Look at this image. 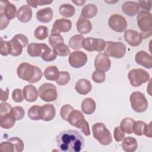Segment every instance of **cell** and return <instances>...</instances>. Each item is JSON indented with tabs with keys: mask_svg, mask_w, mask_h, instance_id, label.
I'll use <instances>...</instances> for the list:
<instances>
[{
	"mask_svg": "<svg viewBox=\"0 0 152 152\" xmlns=\"http://www.w3.org/2000/svg\"><path fill=\"white\" fill-rule=\"evenodd\" d=\"M59 71L57 66L51 65L48 66L44 71L45 78L50 81H56L59 76Z\"/></svg>",
	"mask_w": 152,
	"mask_h": 152,
	"instance_id": "29",
	"label": "cell"
},
{
	"mask_svg": "<svg viewBox=\"0 0 152 152\" xmlns=\"http://www.w3.org/2000/svg\"><path fill=\"white\" fill-rule=\"evenodd\" d=\"M126 48L124 43L121 42L106 41L104 49V53L107 56L121 59L123 58L126 53Z\"/></svg>",
	"mask_w": 152,
	"mask_h": 152,
	"instance_id": "6",
	"label": "cell"
},
{
	"mask_svg": "<svg viewBox=\"0 0 152 152\" xmlns=\"http://www.w3.org/2000/svg\"><path fill=\"white\" fill-rule=\"evenodd\" d=\"M48 28L45 26H39L35 29L34 31V37L38 40H45L48 36Z\"/></svg>",
	"mask_w": 152,
	"mask_h": 152,
	"instance_id": "35",
	"label": "cell"
},
{
	"mask_svg": "<svg viewBox=\"0 0 152 152\" xmlns=\"http://www.w3.org/2000/svg\"><path fill=\"white\" fill-rule=\"evenodd\" d=\"M77 29L80 34H87L91 31L92 29V24L91 22L86 19L80 16L78 19L77 23Z\"/></svg>",
	"mask_w": 152,
	"mask_h": 152,
	"instance_id": "23",
	"label": "cell"
},
{
	"mask_svg": "<svg viewBox=\"0 0 152 152\" xmlns=\"http://www.w3.org/2000/svg\"><path fill=\"white\" fill-rule=\"evenodd\" d=\"M16 17L22 23H27L32 18V10L28 5H24L19 8Z\"/></svg>",
	"mask_w": 152,
	"mask_h": 152,
	"instance_id": "19",
	"label": "cell"
},
{
	"mask_svg": "<svg viewBox=\"0 0 152 152\" xmlns=\"http://www.w3.org/2000/svg\"><path fill=\"white\" fill-rule=\"evenodd\" d=\"M40 57L43 61L50 62L54 61L56 58V55L55 53L53 50H52L50 48H48L45 50Z\"/></svg>",
	"mask_w": 152,
	"mask_h": 152,
	"instance_id": "45",
	"label": "cell"
},
{
	"mask_svg": "<svg viewBox=\"0 0 152 152\" xmlns=\"http://www.w3.org/2000/svg\"><path fill=\"white\" fill-rule=\"evenodd\" d=\"M1 96H0V99L2 102H5L8 100V96H9V88L7 87L6 90L4 91L2 88H1Z\"/></svg>",
	"mask_w": 152,
	"mask_h": 152,
	"instance_id": "55",
	"label": "cell"
},
{
	"mask_svg": "<svg viewBox=\"0 0 152 152\" xmlns=\"http://www.w3.org/2000/svg\"><path fill=\"white\" fill-rule=\"evenodd\" d=\"M15 121V118L11 113H10L5 115L0 116V126L2 128L10 129L14 126Z\"/></svg>",
	"mask_w": 152,
	"mask_h": 152,
	"instance_id": "31",
	"label": "cell"
},
{
	"mask_svg": "<svg viewBox=\"0 0 152 152\" xmlns=\"http://www.w3.org/2000/svg\"><path fill=\"white\" fill-rule=\"evenodd\" d=\"M93 137L103 145H107L112 141V137L110 132L106 125L102 122H97L91 127Z\"/></svg>",
	"mask_w": 152,
	"mask_h": 152,
	"instance_id": "4",
	"label": "cell"
},
{
	"mask_svg": "<svg viewBox=\"0 0 152 152\" xmlns=\"http://www.w3.org/2000/svg\"><path fill=\"white\" fill-rule=\"evenodd\" d=\"M135 62L145 68L150 69L152 68L151 57L150 54L144 50L138 52L135 56Z\"/></svg>",
	"mask_w": 152,
	"mask_h": 152,
	"instance_id": "18",
	"label": "cell"
},
{
	"mask_svg": "<svg viewBox=\"0 0 152 152\" xmlns=\"http://www.w3.org/2000/svg\"><path fill=\"white\" fill-rule=\"evenodd\" d=\"M108 25L112 30L119 33L124 32L127 28V21L126 19L118 14H112L109 18Z\"/></svg>",
	"mask_w": 152,
	"mask_h": 152,
	"instance_id": "11",
	"label": "cell"
},
{
	"mask_svg": "<svg viewBox=\"0 0 152 152\" xmlns=\"http://www.w3.org/2000/svg\"><path fill=\"white\" fill-rule=\"evenodd\" d=\"M128 78L131 86L137 87L148 82L150 77L149 73L145 70L141 68H135L129 71Z\"/></svg>",
	"mask_w": 152,
	"mask_h": 152,
	"instance_id": "7",
	"label": "cell"
},
{
	"mask_svg": "<svg viewBox=\"0 0 152 152\" xmlns=\"http://www.w3.org/2000/svg\"><path fill=\"white\" fill-rule=\"evenodd\" d=\"M129 100L132 109L136 112L142 113L148 108V102L144 94L140 91L131 93Z\"/></svg>",
	"mask_w": 152,
	"mask_h": 152,
	"instance_id": "8",
	"label": "cell"
},
{
	"mask_svg": "<svg viewBox=\"0 0 152 152\" xmlns=\"http://www.w3.org/2000/svg\"><path fill=\"white\" fill-rule=\"evenodd\" d=\"M23 93L24 99L28 102H35L39 96L36 88L31 84L25 86L23 89Z\"/></svg>",
	"mask_w": 152,
	"mask_h": 152,
	"instance_id": "21",
	"label": "cell"
},
{
	"mask_svg": "<svg viewBox=\"0 0 152 152\" xmlns=\"http://www.w3.org/2000/svg\"><path fill=\"white\" fill-rule=\"evenodd\" d=\"M75 89L81 95H86L92 89V85L90 81L85 78L79 79L75 85Z\"/></svg>",
	"mask_w": 152,
	"mask_h": 152,
	"instance_id": "20",
	"label": "cell"
},
{
	"mask_svg": "<svg viewBox=\"0 0 152 152\" xmlns=\"http://www.w3.org/2000/svg\"><path fill=\"white\" fill-rule=\"evenodd\" d=\"M27 115L28 118L34 121H38L42 119L43 110L42 106L38 105L32 106L28 110Z\"/></svg>",
	"mask_w": 152,
	"mask_h": 152,
	"instance_id": "30",
	"label": "cell"
},
{
	"mask_svg": "<svg viewBox=\"0 0 152 152\" xmlns=\"http://www.w3.org/2000/svg\"><path fill=\"white\" fill-rule=\"evenodd\" d=\"M72 27V23L69 20L65 18L57 19L53 23L51 33L60 34L61 32H68Z\"/></svg>",
	"mask_w": 152,
	"mask_h": 152,
	"instance_id": "14",
	"label": "cell"
},
{
	"mask_svg": "<svg viewBox=\"0 0 152 152\" xmlns=\"http://www.w3.org/2000/svg\"><path fill=\"white\" fill-rule=\"evenodd\" d=\"M64 38L60 34L53 33L50 34L49 37V43L52 48H54L58 44L64 43Z\"/></svg>",
	"mask_w": 152,
	"mask_h": 152,
	"instance_id": "38",
	"label": "cell"
},
{
	"mask_svg": "<svg viewBox=\"0 0 152 152\" xmlns=\"http://www.w3.org/2000/svg\"><path fill=\"white\" fill-rule=\"evenodd\" d=\"M151 1H139L138 5L144 11H146L149 12L151 10Z\"/></svg>",
	"mask_w": 152,
	"mask_h": 152,
	"instance_id": "53",
	"label": "cell"
},
{
	"mask_svg": "<svg viewBox=\"0 0 152 152\" xmlns=\"http://www.w3.org/2000/svg\"><path fill=\"white\" fill-rule=\"evenodd\" d=\"M113 136L116 142H120L125 138V132L121 129L120 126H118L114 129Z\"/></svg>",
	"mask_w": 152,
	"mask_h": 152,
	"instance_id": "50",
	"label": "cell"
},
{
	"mask_svg": "<svg viewBox=\"0 0 152 152\" xmlns=\"http://www.w3.org/2000/svg\"><path fill=\"white\" fill-rule=\"evenodd\" d=\"M48 48L49 47L45 43H31L28 45L27 52V53L31 57L41 56L45 50Z\"/></svg>",
	"mask_w": 152,
	"mask_h": 152,
	"instance_id": "17",
	"label": "cell"
},
{
	"mask_svg": "<svg viewBox=\"0 0 152 152\" xmlns=\"http://www.w3.org/2000/svg\"><path fill=\"white\" fill-rule=\"evenodd\" d=\"M59 11L61 15L64 17H72L75 12V8L73 5L69 4H62L59 7Z\"/></svg>",
	"mask_w": 152,
	"mask_h": 152,
	"instance_id": "33",
	"label": "cell"
},
{
	"mask_svg": "<svg viewBox=\"0 0 152 152\" xmlns=\"http://www.w3.org/2000/svg\"><path fill=\"white\" fill-rule=\"evenodd\" d=\"M97 14V7L93 4L86 5L81 10V16L84 18H91L95 17Z\"/></svg>",
	"mask_w": 152,
	"mask_h": 152,
	"instance_id": "28",
	"label": "cell"
},
{
	"mask_svg": "<svg viewBox=\"0 0 152 152\" xmlns=\"http://www.w3.org/2000/svg\"><path fill=\"white\" fill-rule=\"evenodd\" d=\"M53 15V10L50 7L40 9L36 12L37 20L43 23H48L50 22L52 19Z\"/></svg>",
	"mask_w": 152,
	"mask_h": 152,
	"instance_id": "24",
	"label": "cell"
},
{
	"mask_svg": "<svg viewBox=\"0 0 152 152\" xmlns=\"http://www.w3.org/2000/svg\"><path fill=\"white\" fill-rule=\"evenodd\" d=\"M42 106V119L45 121H52L55 116L56 110L52 104H45Z\"/></svg>",
	"mask_w": 152,
	"mask_h": 152,
	"instance_id": "27",
	"label": "cell"
},
{
	"mask_svg": "<svg viewBox=\"0 0 152 152\" xmlns=\"http://www.w3.org/2000/svg\"><path fill=\"white\" fill-rule=\"evenodd\" d=\"M38 93L40 98L46 102H54L58 97V92L55 86L49 83L42 84L38 89Z\"/></svg>",
	"mask_w": 152,
	"mask_h": 152,
	"instance_id": "9",
	"label": "cell"
},
{
	"mask_svg": "<svg viewBox=\"0 0 152 152\" xmlns=\"http://www.w3.org/2000/svg\"><path fill=\"white\" fill-rule=\"evenodd\" d=\"M81 110L86 115L93 114L96 108L94 100L90 97L84 99L81 102Z\"/></svg>",
	"mask_w": 152,
	"mask_h": 152,
	"instance_id": "26",
	"label": "cell"
},
{
	"mask_svg": "<svg viewBox=\"0 0 152 152\" xmlns=\"http://www.w3.org/2000/svg\"><path fill=\"white\" fill-rule=\"evenodd\" d=\"M11 47L9 41L3 40L2 38H1V49L0 53L2 56H7L11 53Z\"/></svg>",
	"mask_w": 152,
	"mask_h": 152,
	"instance_id": "42",
	"label": "cell"
},
{
	"mask_svg": "<svg viewBox=\"0 0 152 152\" xmlns=\"http://www.w3.org/2000/svg\"><path fill=\"white\" fill-rule=\"evenodd\" d=\"M135 121L131 118H125L123 119L120 124L121 129L125 133L130 134L132 133V126Z\"/></svg>",
	"mask_w": 152,
	"mask_h": 152,
	"instance_id": "34",
	"label": "cell"
},
{
	"mask_svg": "<svg viewBox=\"0 0 152 152\" xmlns=\"http://www.w3.org/2000/svg\"><path fill=\"white\" fill-rule=\"evenodd\" d=\"M71 78L70 74L66 71H61L58 79L56 81V83L59 86L66 85L69 81Z\"/></svg>",
	"mask_w": 152,
	"mask_h": 152,
	"instance_id": "44",
	"label": "cell"
},
{
	"mask_svg": "<svg viewBox=\"0 0 152 152\" xmlns=\"http://www.w3.org/2000/svg\"><path fill=\"white\" fill-rule=\"evenodd\" d=\"M0 151L7 152L15 151L14 144L9 141H3L0 144Z\"/></svg>",
	"mask_w": 152,
	"mask_h": 152,
	"instance_id": "48",
	"label": "cell"
},
{
	"mask_svg": "<svg viewBox=\"0 0 152 152\" xmlns=\"http://www.w3.org/2000/svg\"><path fill=\"white\" fill-rule=\"evenodd\" d=\"M86 2V1H82V0H77V1H72V2L76 4L78 6H82L84 4V3Z\"/></svg>",
	"mask_w": 152,
	"mask_h": 152,
	"instance_id": "57",
	"label": "cell"
},
{
	"mask_svg": "<svg viewBox=\"0 0 152 152\" xmlns=\"http://www.w3.org/2000/svg\"><path fill=\"white\" fill-rule=\"evenodd\" d=\"M152 18L150 12L141 11L137 17V21L139 28L141 30L140 33L142 39L148 38L152 33Z\"/></svg>",
	"mask_w": 152,
	"mask_h": 152,
	"instance_id": "3",
	"label": "cell"
},
{
	"mask_svg": "<svg viewBox=\"0 0 152 152\" xmlns=\"http://www.w3.org/2000/svg\"><path fill=\"white\" fill-rule=\"evenodd\" d=\"M151 122H150L148 124H145L144 130H143V135H145L147 137L151 138L152 137L151 134Z\"/></svg>",
	"mask_w": 152,
	"mask_h": 152,
	"instance_id": "56",
	"label": "cell"
},
{
	"mask_svg": "<svg viewBox=\"0 0 152 152\" xmlns=\"http://www.w3.org/2000/svg\"><path fill=\"white\" fill-rule=\"evenodd\" d=\"M12 99L16 103L22 102L24 100L23 91L20 88H15L12 93Z\"/></svg>",
	"mask_w": 152,
	"mask_h": 152,
	"instance_id": "47",
	"label": "cell"
},
{
	"mask_svg": "<svg viewBox=\"0 0 152 152\" xmlns=\"http://www.w3.org/2000/svg\"><path fill=\"white\" fill-rule=\"evenodd\" d=\"M122 142V150L126 152H134L137 148V141L132 137H126L124 138Z\"/></svg>",
	"mask_w": 152,
	"mask_h": 152,
	"instance_id": "25",
	"label": "cell"
},
{
	"mask_svg": "<svg viewBox=\"0 0 152 152\" xmlns=\"http://www.w3.org/2000/svg\"><path fill=\"white\" fill-rule=\"evenodd\" d=\"M106 46V41L102 39L94 38L92 41V49L99 52L104 50Z\"/></svg>",
	"mask_w": 152,
	"mask_h": 152,
	"instance_id": "37",
	"label": "cell"
},
{
	"mask_svg": "<svg viewBox=\"0 0 152 152\" xmlns=\"http://www.w3.org/2000/svg\"><path fill=\"white\" fill-rule=\"evenodd\" d=\"M84 37L81 34H75L69 40V46L74 49L78 50L82 48V42Z\"/></svg>",
	"mask_w": 152,
	"mask_h": 152,
	"instance_id": "32",
	"label": "cell"
},
{
	"mask_svg": "<svg viewBox=\"0 0 152 152\" xmlns=\"http://www.w3.org/2000/svg\"><path fill=\"white\" fill-rule=\"evenodd\" d=\"M17 8L12 3L8 1H1L0 13H2L5 17L9 20H12L17 15Z\"/></svg>",
	"mask_w": 152,
	"mask_h": 152,
	"instance_id": "15",
	"label": "cell"
},
{
	"mask_svg": "<svg viewBox=\"0 0 152 152\" xmlns=\"http://www.w3.org/2000/svg\"><path fill=\"white\" fill-rule=\"evenodd\" d=\"M145 124V122L141 121H135L132 126V132L138 136L142 135L144 128Z\"/></svg>",
	"mask_w": 152,
	"mask_h": 152,
	"instance_id": "39",
	"label": "cell"
},
{
	"mask_svg": "<svg viewBox=\"0 0 152 152\" xmlns=\"http://www.w3.org/2000/svg\"><path fill=\"white\" fill-rule=\"evenodd\" d=\"M8 141L12 142L14 144L15 151L16 152L23 151L24 147V145L22 140H21L18 137H11L9 138Z\"/></svg>",
	"mask_w": 152,
	"mask_h": 152,
	"instance_id": "41",
	"label": "cell"
},
{
	"mask_svg": "<svg viewBox=\"0 0 152 152\" xmlns=\"http://www.w3.org/2000/svg\"><path fill=\"white\" fill-rule=\"evenodd\" d=\"M53 50L56 55L60 56H66L70 53L69 47L64 43L57 45L53 48Z\"/></svg>",
	"mask_w": 152,
	"mask_h": 152,
	"instance_id": "36",
	"label": "cell"
},
{
	"mask_svg": "<svg viewBox=\"0 0 152 152\" xmlns=\"http://www.w3.org/2000/svg\"><path fill=\"white\" fill-rule=\"evenodd\" d=\"M56 142L60 150L64 152H79L84 145L82 135L76 130H65L56 137Z\"/></svg>",
	"mask_w": 152,
	"mask_h": 152,
	"instance_id": "1",
	"label": "cell"
},
{
	"mask_svg": "<svg viewBox=\"0 0 152 152\" xmlns=\"http://www.w3.org/2000/svg\"><path fill=\"white\" fill-rule=\"evenodd\" d=\"M0 19H1V30H4L5 28L10 23V20H8L5 16L2 14L0 13Z\"/></svg>",
	"mask_w": 152,
	"mask_h": 152,
	"instance_id": "54",
	"label": "cell"
},
{
	"mask_svg": "<svg viewBox=\"0 0 152 152\" xmlns=\"http://www.w3.org/2000/svg\"><path fill=\"white\" fill-rule=\"evenodd\" d=\"M11 113L16 121L21 120L25 115L24 109L21 106H16L12 107Z\"/></svg>",
	"mask_w": 152,
	"mask_h": 152,
	"instance_id": "40",
	"label": "cell"
},
{
	"mask_svg": "<svg viewBox=\"0 0 152 152\" xmlns=\"http://www.w3.org/2000/svg\"><path fill=\"white\" fill-rule=\"evenodd\" d=\"M87 55L79 50L72 52L69 56L68 62L69 65L74 68H80L83 66L87 62Z\"/></svg>",
	"mask_w": 152,
	"mask_h": 152,
	"instance_id": "12",
	"label": "cell"
},
{
	"mask_svg": "<svg viewBox=\"0 0 152 152\" xmlns=\"http://www.w3.org/2000/svg\"><path fill=\"white\" fill-rule=\"evenodd\" d=\"M74 107L71 106L69 104H65L62 107L60 110V115L61 117L65 121H68V116H69L70 113L72 110H74Z\"/></svg>",
	"mask_w": 152,
	"mask_h": 152,
	"instance_id": "43",
	"label": "cell"
},
{
	"mask_svg": "<svg viewBox=\"0 0 152 152\" xmlns=\"http://www.w3.org/2000/svg\"><path fill=\"white\" fill-rule=\"evenodd\" d=\"M140 10L137 2L133 1H126L122 5V11L126 15L132 17L138 14Z\"/></svg>",
	"mask_w": 152,
	"mask_h": 152,
	"instance_id": "22",
	"label": "cell"
},
{
	"mask_svg": "<svg viewBox=\"0 0 152 152\" xmlns=\"http://www.w3.org/2000/svg\"><path fill=\"white\" fill-rule=\"evenodd\" d=\"M17 73L20 78L30 83L39 81L43 76L42 71L38 66L27 62L20 64L17 68Z\"/></svg>",
	"mask_w": 152,
	"mask_h": 152,
	"instance_id": "2",
	"label": "cell"
},
{
	"mask_svg": "<svg viewBox=\"0 0 152 152\" xmlns=\"http://www.w3.org/2000/svg\"><path fill=\"white\" fill-rule=\"evenodd\" d=\"M94 67L96 70L106 72L111 67L110 60L104 53H99L94 59Z\"/></svg>",
	"mask_w": 152,
	"mask_h": 152,
	"instance_id": "13",
	"label": "cell"
},
{
	"mask_svg": "<svg viewBox=\"0 0 152 152\" xmlns=\"http://www.w3.org/2000/svg\"><path fill=\"white\" fill-rule=\"evenodd\" d=\"M93 37H87L84 39L82 42V47L86 50L88 52H93L92 49V41Z\"/></svg>",
	"mask_w": 152,
	"mask_h": 152,
	"instance_id": "52",
	"label": "cell"
},
{
	"mask_svg": "<svg viewBox=\"0 0 152 152\" xmlns=\"http://www.w3.org/2000/svg\"><path fill=\"white\" fill-rule=\"evenodd\" d=\"M92 79L95 83H103L106 79L105 72L99 70H96L93 72Z\"/></svg>",
	"mask_w": 152,
	"mask_h": 152,
	"instance_id": "46",
	"label": "cell"
},
{
	"mask_svg": "<svg viewBox=\"0 0 152 152\" xmlns=\"http://www.w3.org/2000/svg\"><path fill=\"white\" fill-rule=\"evenodd\" d=\"M70 125L81 129V132L86 135H90V130L88 122L85 119L83 113L78 110H74L68 116V121Z\"/></svg>",
	"mask_w": 152,
	"mask_h": 152,
	"instance_id": "5",
	"label": "cell"
},
{
	"mask_svg": "<svg viewBox=\"0 0 152 152\" xmlns=\"http://www.w3.org/2000/svg\"><path fill=\"white\" fill-rule=\"evenodd\" d=\"M52 2H53V1H45V0H38V1L27 0V3L28 4V5L34 8H36L37 5H40V6L45 5L46 4H50Z\"/></svg>",
	"mask_w": 152,
	"mask_h": 152,
	"instance_id": "51",
	"label": "cell"
},
{
	"mask_svg": "<svg viewBox=\"0 0 152 152\" xmlns=\"http://www.w3.org/2000/svg\"><path fill=\"white\" fill-rule=\"evenodd\" d=\"M125 40L131 46H138L141 43L142 39L140 34L134 30H127L124 33Z\"/></svg>",
	"mask_w": 152,
	"mask_h": 152,
	"instance_id": "16",
	"label": "cell"
},
{
	"mask_svg": "<svg viewBox=\"0 0 152 152\" xmlns=\"http://www.w3.org/2000/svg\"><path fill=\"white\" fill-rule=\"evenodd\" d=\"M9 42L11 47L10 55L14 56H18L21 54L23 48L27 46L28 40L25 35L23 34H17Z\"/></svg>",
	"mask_w": 152,
	"mask_h": 152,
	"instance_id": "10",
	"label": "cell"
},
{
	"mask_svg": "<svg viewBox=\"0 0 152 152\" xmlns=\"http://www.w3.org/2000/svg\"><path fill=\"white\" fill-rule=\"evenodd\" d=\"M12 107L10 104L7 102H2L0 104V116L11 113Z\"/></svg>",
	"mask_w": 152,
	"mask_h": 152,
	"instance_id": "49",
	"label": "cell"
}]
</instances>
